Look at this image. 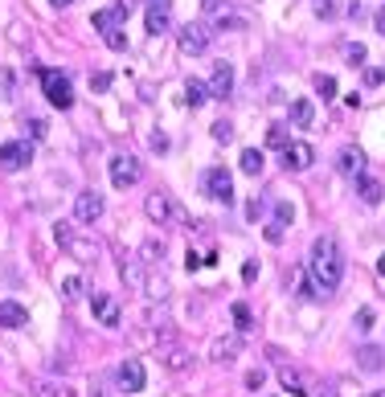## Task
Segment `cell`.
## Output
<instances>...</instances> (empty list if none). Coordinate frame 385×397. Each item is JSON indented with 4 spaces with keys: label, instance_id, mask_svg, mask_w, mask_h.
<instances>
[{
    "label": "cell",
    "instance_id": "4",
    "mask_svg": "<svg viewBox=\"0 0 385 397\" xmlns=\"http://www.w3.org/2000/svg\"><path fill=\"white\" fill-rule=\"evenodd\" d=\"M107 172H111V184L115 189H132V184H139V160L135 156H111V164H107Z\"/></svg>",
    "mask_w": 385,
    "mask_h": 397
},
{
    "label": "cell",
    "instance_id": "11",
    "mask_svg": "<svg viewBox=\"0 0 385 397\" xmlns=\"http://www.w3.org/2000/svg\"><path fill=\"white\" fill-rule=\"evenodd\" d=\"M90 312H95V319H99L102 328H119V303L111 295L95 291V295H90Z\"/></svg>",
    "mask_w": 385,
    "mask_h": 397
},
{
    "label": "cell",
    "instance_id": "44",
    "mask_svg": "<svg viewBox=\"0 0 385 397\" xmlns=\"http://www.w3.org/2000/svg\"><path fill=\"white\" fill-rule=\"evenodd\" d=\"M258 213H263V201H250V205H246V217H250V221H258Z\"/></svg>",
    "mask_w": 385,
    "mask_h": 397
},
{
    "label": "cell",
    "instance_id": "45",
    "mask_svg": "<svg viewBox=\"0 0 385 397\" xmlns=\"http://www.w3.org/2000/svg\"><path fill=\"white\" fill-rule=\"evenodd\" d=\"M29 132H33V139H41V135H46V123H41V119H33V123H29Z\"/></svg>",
    "mask_w": 385,
    "mask_h": 397
},
{
    "label": "cell",
    "instance_id": "27",
    "mask_svg": "<svg viewBox=\"0 0 385 397\" xmlns=\"http://www.w3.org/2000/svg\"><path fill=\"white\" fill-rule=\"evenodd\" d=\"M37 397H78L70 385H58V381H33Z\"/></svg>",
    "mask_w": 385,
    "mask_h": 397
},
{
    "label": "cell",
    "instance_id": "28",
    "mask_svg": "<svg viewBox=\"0 0 385 397\" xmlns=\"http://www.w3.org/2000/svg\"><path fill=\"white\" fill-rule=\"evenodd\" d=\"M58 287H62V295H66V299H83L86 295V279H83V275H62Z\"/></svg>",
    "mask_w": 385,
    "mask_h": 397
},
{
    "label": "cell",
    "instance_id": "20",
    "mask_svg": "<svg viewBox=\"0 0 385 397\" xmlns=\"http://www.w3.org/2000/svg\"><path fill=\"white\" fill-rule=\"evenodd\" d=\"M291 123H295L300 132H307V127L316 123V107L307 99H291Z\"/></svg>",
    "mask_w": 385,
    "mask_h": 397
},
{
    "label": "cell",
    "instance_id": "21",
    "mask_svg": "<svg viewBox=\"0 0 385 397\" xmlns=\"http://www.w3.org/2000/svg\"><path fill=\"white\" fill-rule=\"evenodd\" d=\"M357 364L365 369V373H381L385 369V348H373V344H365L361 352H357Z\"/></svg>",
    "mask_w": 385,
    "mask_h": 397
},
{
    "label": "cell",
    "instance_id": "24",
    "mask_svg": "<svg viewBox=\"0 0 385 397\" xmlns=\"http://www.w3.org/2000/svg\"><path fill=\"white\" fill-rule=\"evenodd\" d=\"M184 102H189V107H205V102H209V86L197 83V78H189V83H184Z\"/></svg>",
    "mask_w": 385,
    "mask_h": 397
},
{
    "label": "cell",
    "instance_id": "49",
    "mask_svg": "<svg viewBox=\"0 0 385 397\" xmlns=\"http://www.w3.org/2000/svg\"><path fill=\"white\" fill-rule=\"evenodd\" d=\"M53 9H66V4H74V0H50Z\"/></svg>",
    "mask_w": 385,
    "mask_h": 397
},
{
    "label": "cell",
    "instance_id": "31",
    "mask_svg": "<svg viewBox=\"0 0 385 397\" xmlns=\"http://www.w3.org/2000/svg\"><path fill=\"white\" fill-rule=\"evenodd\" d=\"M213 21H218V29H246V17H238V13H226V9H221Z\"/></svg>",
    "mask_w": 385,
    "mask_h": 397
},
{
    "label": "cell",
    "instance_id": "22",
    "mask_svg": "<svg viewBox=\"0 0 385 397\" xmlns=\"http://www.w3.org/2000/svg\"><path fill=\"white\" fill-rule=\"evenodd\" d=\"M279 381H283V385H287V389H291L295 397H316V389H312V385H307V381H303L295 369H279Z\"/></svg>",
    "mask_w": 385,
    "mask_h": 397
},
{
    "label": "cell",
    "instance_id": "29",
    "mask_svg": "<svg viewBox=\"0 0 385 397\" xmlns=\"http://www.w3.org/2000/svg\"><path fill=\"white\" fill-rule=\"evenodd\" d=\"M164 364L172 369V373H184V369H189V352H184V348H168Z\"/></svg>",
    "mask_w": 385,
    "mask_h": 397
},
{
    "label": "cell",
    "instance_id": "35",
    "mask_svg": "<svg viewBox=\"0 0 385 397\" xmlns=\"http://www.w3.org/2000/svg\"><path fill=\"white\" fill-rule=\"evenodd\" d=\"M213 139H218V144H230V139H234V127H230L226 119H218V123H213Z\"/></svg>",
    "mask_w": 385,
    "mask_h": 397
},
{
    "label": "cell",
    "instance_id": "9",
    "mask_svg": "<svg viewBox=\"0 0 385 397\" xmlns=\"http://www.w3.org/2000/svg\"><path fill=\"white\" fill-rule=\"evenodd\" d=\"M144 209H148V217L156 221V226H164V221H172V217H181V209L172 205V197H168V193H160V189H156L148 201H144Z\"/></svg>",
    "mask_w": 385,
    "mask_h": 397
},
{
    "label": "cell",
    "instance_id": "12",
    "mask_svg": "<svg viewBox=\"0 0 385 397\" xmlns=\"http://www.w3.org/2000/svg\"><path fill=\"white\" fill-rule=\"evenodd\" d=\"M127 13H132V4L123 0V4H115V9H99V13L90 17V25H95V29H99L102 37H107V33H115V29H119V21L127 17Z\"/></svg>",
    "mask_w": 385,
    "mask_h": 397
},
{
    "label": "cell",
    "instance_id": "15",
    "mask_svg": "<svg viewBox=\"0 0 385 397\" xmlns=\"http://www.w3.org/2000/svg\"><path fill=\"white\" fill-rule=\"evenodd\" d=\"M168 21H172V0H148V33H168Z\"/></svg>",
    "mask_w": 385,
    "mask_h": 397
},
{
    "label": "cell",
    "instance_id": "3",
    "mask_svg": "<svg viewBox=\"0 0 385 397\" xmlns=\"http://www.w3.org/2000/svg\"><path fill=\"white\" fill-rule=\"evenodd\" d=\"M41 74V90H46V99L58 107V111H70L74 107V86H70L66 74H58V70H37Z\"/></svg>",
    "mask_w": 385,
    "mask_h": 397
},
{
    "label": "cell",
    "instance_id": "48",
    "mask_svg": "<svg viewBox=\"0 0 385 397\" xmlns=\"http://www.w3.org/2000/svg\"><path fill=\"white\" fill-rule=\"evenodd\" d=\"M377 275H381V279H385V254H381V258H377Z\"/></svg>",
    "mask_w": 385,
    "mask_h": 397
},
{
    "label": "cell",
    "instance_id": "46",
    "mask_svg": "<svg viewBox=\"0 0 385 397\" xmlns=\"http://www.w3.org/2000/svg\"><path fill=\"white\" fill-rule=\"evenodd\" d=\"M254 275H258V266H254V263L242 266V279H246V282H254Z\"/></svg>",
    "mask_w": 385,
    "mask_h": 397
},
{
    "label": "cell",
    "instance_id": "26",
    "mask_svg": "<svg viewBox=\"0 0 385 397\" xmlns=\"http://www.w3.org/2000/svg\"><path fill=\"white\" fill-rule=\"evenodd\" d=\"M238 168H242L246 176H258V172H263V152H258V148H246L242 156H238Z\"/></svg>",
    "mask_w": 385,
    "mask_h": 397
},
{
    "label": "cell",
    "instance_id": "50",
    "mask_svg": "<svg viewBox=\"0 0 385 397\" xmlns=\"http://www.w3.org/2000/svg\"><path fill=\"white\" fill-rule=\"evenodd\" d=\"M369 397H385V389H377V393H369Z\"/></svg>",
    "mask_w": 385,
    "mask_h": 397
},
{
    "label": "cell",
    "instance_id": "33",
    "mask_svg": "<svg viewBox=\"0 0 385 397\" xmlns=\"http://www.w3.org/2000/svg\"><path fill=\"white\" fill-rule=\"evenodd\" d=\"M344 58H349L352 66H361L369 53H365V46H361V41H344Z\"/></svg>",
    "mask_w": 385,
    "mask_h": 397
},
{
    "label": "cell",
    "instance_id": "30",
    "mask_svg": "<svg viewBox=\"0 0 385 397\" xmlns=\"http://www.w3.org/2000/svg\"><path fill=\"white\" fill-rule=\"evenodd\" d=\"M316 95L320 99H336V78L332 74H316Z\"/></svg>",
    "mask_w": 385,
    "mask_h": 397
},
{
    "label": "cell",
    "instance_id": "17",
    "mask_svg": "<svg viewBox=\"0 0 385 397\" xmlns=\"http://www.w3.org/2000/svg\"><path fill=\"white\" fill-rule=\"evenodd\" d=\"M123 282L132 287L135 295H144V287H148V263L144 258H127L123 263Z\"/></svg>",
    "mask_w": 385,
    "mask_h": 397
},
{
    "label": "cell",
    "instance_id": "43",
    "mask_svg": "<svg viewBox=\"0 0 385 397\" xmlns=\"http://www.w3.org/2000/svg\"><path fill=\"white\" fill-rule=\"evenodd\" d=\"M152 148H156V152H168V135L156 132V135H152Z\"/></svg>",
    "mask_w": 385,
    "mask_h": 397
},
{
    "label": "cell",
    "instance_id": "2",
    "mask_svg": "<svg viewBox=\"0 0 385 397\" xmlns=\"http://www.w3.org/2000/svg\"><path fill=\"white\" fill-rule=\"evenodd\" d=\"M53 238H58V246L66 250V254L74 258V263H95V258L102 254V246H99V242H95L90 233L74 230L70 221H58V226H53Z\"/></svg>",
    "mask_w": 385,
    "mask_h": 397
},
{
    "label": "cell",
    "instance_id": "37",
    "mask_svg": "<svg viewBox=\"0 0 385 397\" xmlns=\"http://www.w3.org/2000/svg\"><path fill=\"white\" fill-rule=\"evenodd\" d=\"M102 41H107L111 50H127V37H123V29H115V33H107Z\"/></svg>",
    "mask_w": 385,
    "mask_h": 397
},
{
    "label": "cell",
    "instance_id": "32",
    "mask_svg": "<svg viewBox=\"0 0 385 397\" xmlns=\"http://www.w3.org/2000/svg\"><path fill=\"white\" fill-rule=\"evenodd\" d=\"M267 144H270V148H287V144H291V139H287V127H283V123L267 127Z\"/></svg>",
    "mask_w": 385,
    "mask_h": 397
},
{
    "label": "cell",
    "instance_id": "10",
    "mask_svg": "<svg viewBox=\"0 0 385 397\" xmlns=\"http://www.w3.org/2000/svg\"><path fill=\"white\" fill-rule=\"evenodd\" d=\"M115 381H119V389H123V393H139V389H144V364L139 361H123L115 369Z\"/></svg>",
    "mask_w": 385,
    "mask_h": 397
},
{
    "label": "cell",
    "instance_id": "36",
    "mask_svg": "<svg viewBox=\"0 0 385 397\" xmlns=\"http://www.w3.org/2000/svg\"><path fill=\"white\" fill-rule=\"evenodd\" d=\"M352 324H357V332H369V328H373V312H369V307H361Z\"/></svg>",
    "mask_w": 385,
    "mask_h": 397
},
{
    "label": "cell",
    "instance_id": "40",
    "mask_svg": "<svg viewBox=\"0 0 385 397\" xmlns=\"http://www.w3.org/2000/svg\"><path fill=\"white\" fill-rule=\"evenodd\" d=\"M90 86H95V90H107V86H111V74H90Z\"/></svg>",
    "mask_w": 385,
    "mask_h": 397
},
{
    "label": "cell",
    "instance_id": "8",
    "mask_svg": "<svg viewBox=\"0 0 385 397\" xmlns=\"http://www.w3.org/2000/svg\"><path fill=\"white\" fill-rule=\"evenodd\" d=\"M74 217L86 221V226H95V221L102 217V197L95 193V189H83V193L74 197Z\"/></svg>",
    "mask_w": 385,
    "mask_h": 397
},
{
    "label": "cell",
    "instance_id": "23",
    "mask_svg": "<svg viewBox=\"0 0 385 397\" xmlns=\"http://www.w3.org/2000/svg\"><path fill=\"white\" fill-rule=\"evenodd\" d=\"M357 193H361L365 205H381V197H385L381 181H373V176H357Z\"/></svg>",
    "mask_w": 385,
    "mask_h": 397
},
{
    "label": "cell",
    "instance_id": "42",
    "mask_svg": "<svg viewBox=\"0 0 385 397\" xmlns=\"http://www.w3.org/2000/svg\"><path fill=\"white\" fill-rule=\"evenodd\" d=\"M267 242H270V246H279V242H283V226H270V230H267Z\"/></svg>",
    "mask_w": 385,
    "mask_h": 397
},
{
    "label": "cell",
    "instance_id": "47",
    "mask_svg": "<svg viewBox=\"0 0 385 397\" xmlns=\"http://www.w3.org/2000/svg\"><path fill=\"white\" fill-rule=\"evenodd\" d=\"M377 29L385 33V9H377Z\"/></svg>",
    "mask_w": 385,
    "mask_h": 397
},
{
    "label": "cell",
    "instance_id": "19",
    "mask_svg": "<svg viewBox=\"0 0 385 397\" xmlns=\"http://www.w3.org/2000/svg\"><path fill=\"white\" fill-rule=\"evenodd\" d=\"M242 352V340H226V336H218L213 344H209V361H218V364H230Z\"/></svg>",
    "mask_w": 385,
    "mask_h": 397
},
{
    "label": "cell",
    "instance_id": "1",
    "mask_svg": "<svg viewBox=\"0 0 385 397\" xmlns=\"http://www.w3.org/2000/svg\"><path fill=\"white\" fill-rule=\"evenodd\" d=\"M307 275H312V282L320 287V295L328 299L340 287V279H344V254H340V242L336 238H316L312 242V254H307Z\"/></svg>",
    "mask_w": 385,
    "mask_h": 397
},
{
    "label": "cell",
    "instance_id": "13",
    "mask_svg": "<svg viewBox=\"0 0 385 397\" xmlns=\"http://www.w3.org/2000/svg\"><path fill=\"white\" fill-rule=\"evenodd\" d=\"M234 90V66L230 62H218L213 66V78H209V99H230Z\"/></svg>",
    "mask_w": 385,
    "mask_h": 397
},
{
    "label": "cell",
    "instance_id": "39",
    "mask_svg": "<svg viewBox=\"0 0 385 397\" xmlns=\"http://www.w3.org/2000/svg\"><path fill=\"white\" fill-rule=\"evenodd\" d=\"M0 95H4V99L13 95V74H9V70H0Z\"/></svg>",
    "mask_w": 385,
    "mask_h": 397
},
{
    "label": "cell",
    "instance_id": "38",
    "mask_svg": "<svg viewBox=\"0 0 385 397\" xmlns=\"http://www.w3.org/2000/svg\"><path fill=\"white\" fill-rule=\"evenodd\" d=\"M221 9H226V0H201V13H209V17H218Z\"/></svg>",
    "mask_w": 385,
    "mask_h": 397
},
{
    "label": "cell",
    "instance_id": "16",
    "mask_svg": "<svg viewBox=\"0 0 385 397\" xmlns=\"http://www.w3.org/2000/svg\"><path fill=\"white\" fill-rule=\"evenodd\" d=\"M29 324V312L21 307L17 299H0V328H9V332H17Z\"/></svg>",
    "mask_w": 385,
    "mask_h": 397
},
{
    "label": "cell",
    "instance_id": "6",
    "mask_svg": "<svg viewBox=\"0 0 385 397\" xmlns=\"http://www.w3.org/2000/svg\"><path fill=\"white\" fill-rule=\"evenodd\" d=\"M205 193L213 201H221V205H230V201H234V176H230L226 168H209V172H205Z\"/></svg>",
    "mask_w": 385,
    "mask_h": 397
},
{
    "label": "cell",
    "instance_id": "14",
    "mask_svg": "<svg viewBox=\"0 0 385 397\" xmlns=\"http://www.w3.org/2000/svg\"><path fill=\"white\" fill-rule=\"evenodd\" d=\"M283 160H287V168L303 172V168L316 164V152H312V144H300V139H291V144L283 148Z\"/></svg>",
    "mask_w": 385,
    "mask_h": 397
},
{
    "label": "cell",
    "instance_id": "5",
    "mask_svg": "<svg viewBox=\"0 0 385 397\" xmlns=\"http://www.w3.org/2000/svg\"><path fill=\"white\" fill-rule=\"evenodd\" d=\"M33 160V144H25V139H9V144H0V168L4 172H17Z\"/></svg>",
    "mask_w": 385,
    "mask_h": 397
},
{
    "label": "cell",
    "instance_id": "34",
    "mask_svg": "<svg viewBox=\"0 0 385 397\" xmlns=\"http://www.w3.org/2000/svg\"><path fill=\"white\" fill-rule=\"evenodd\" d=\"M287 221H295V209H291V201H279L275 205V226H287Z\"/></svg>",
    "mask_w": 385,
    "mask_h": 397
},
{
    "label": "cell",
    "instance_id": "18",
    "mask_svg": "<svg viewBox=\"0 0 385 397\" xmlns=\"http://www.w3.org/2000/svg\"><path fill=\"white\" fill-rule=\"evenodd\" d=\"M336 168H340L344 176H365V152H361V148H344V152H340V160H336Z\"/></svg>",
    "mask_w": 385,
    "mask_h": 397
},
{
    "label": "cell",
    "instance_id": "41",
    "mask_svg": "<svg viewBox=\"0 0 385 397\" xmlns=\"http://www.w3.org/2000/svg\"><path fill=\"white\" fill-rule=\"evenodd\" d=\"M263 381H267L263 369H258V373H246V385H250V389H263Z\"/></svg>",
    "mask_w": 385,
    "mask_h": 397
},
{
    "label": "cell",
    "instance_id": "25",
    "mask_svg": "<svg viewBox=\"0 0 385 397\" xmlns=\"http://www.w3.org/2000/svg\"><path fill=\"white\" fill-rule=\"evenodd\" d=\"M139 258L148 263V270H160V263H164V242H144V250H139Z\"/></svg>",
    "mask_w": 385,
    "mask_h": 397
},
{
    "label": "cell",
    "instance_id": "7",
    "mask_svg": "<svg viewBox=\"0 0 385 397\" xmlns=\"http://www.w3.org/2000/svg\"><path fill=\"white\" fill-rule=\"evenodd\" d=\"M176 41H181V50L189 53V58H197V53H205V50H209V41H213V33H209L205 25H193V21H189V25L181 29V37H176Z\"/></svg>",
    "mask_w": 385,
    "mask_h": 397
}]
</instances>
